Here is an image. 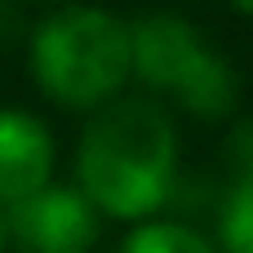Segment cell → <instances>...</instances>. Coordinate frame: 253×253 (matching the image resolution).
I'll return each mask as SVG.
<instances>
[{"label":"cell","mask_w":253,"mask_h":253,"mask_svg":"<svg viewBox=\"0 0 253 253\" xmlns=\"http://www.w3.org/2000/svg\"><path fill=\"white\" fill-rule=\"evenodd\" d=\"M173 165H178L173 125L156 102L142 98L98 107L76 151L80 196L111 218L156 213L173 191Z\"/></svg>","instance_id":"1"},{"label":"cell","mask_w":253,"mask_h":253,"mask_svg":"<svg viewBox=\"0 0 253 253\" xmlns=\"http://www.w3.org/2000/svg\"><path fill=\"white\" fill-rule=\"evenodd\" d=\"M31 71L53 102L102 107L133 76L129 22L107 9H58L31 31Z\"/></svg>","instance_id":"2"},{"label":"cell","mask_w":253,"mask_h":253,"mask_svg":"<svg viewBox=\"0 0 253 253\" xmlns=\"http://www.w3.org/2000/svg\"><path fill=\"white\" fill-rule=\"evenodd\" d=\"M133 76L160 93H173L187 111L213 120L227 116L240 98V80L227 58L209 53L200 31L173 13H147L129 22Z\"/></svg>","instance_id":"3"},{"label":"cell","mask_w":253,"mask_h":253,"mask_svg":"<svg viewBox=\"0 0 253 253\" xmlns=\"http://www.w3.org/2000/svg\"><path fill=\"white\" fill-rule=\"evenodd\" d=\"M4 231L27 253H84L98 240V209L71 187H44L9 205Z\"/></svg>","instance_id":"4"},{"label":"cell","mask_w":253,"mask_h":253,"mask_svg":"<svg viewBox=\"0 0 253 253\" xmlns=\"http://www.w3.org/2000/svg\"><path fill=\"white\" fill-rule=\"evenodd\" d=\"M53 138L49 129L13 107H0V205H18L49 187Z\"/></svg>","instance_id":"5"},{"label":"cell","mask_w":253,"mask_h":253,"mask_svg":"<svg viewBox=\"0 0 253 253\" xmlns=\"http://www.w3.org/2000/svg\"><path fill=\"white\" fill-rule=\"evenodd\" d=\"M120 253H218L200 231L182 227V222H142Z\"/></svg>","instance_id":"6"},{"label":"cell","mask_w":253,"mask_h":253,"mask_svg":"<svg viewBox=\"0 0 253 253\" xmlns=\"http://www.w3.org/2000/svg\"><path fill=\"white\" fill-rule=\"evenodd\" d=\"M218 236H222V253H253V187L231 182L222 200Z\"/></svg>","instance_id":"7"},{"label":"cell","mask_w":253,"mask_h":253,"mask_svg":"<svg viewBox=\"0 0 253 253\" xmlns=\"http://www.w3.org/2000/svg\"><path fill=\"white\" fill-rule=\"evenodd\" d=\"M227 156H231V173H236V182L253 187V120L236 125V133H231V147H227Z\"/></svg>","instance_id":"8"},{"label":"cell","mask_w":253,"mask_h":253,"mask_svg":"<svg viewBox=\"0 0 253 253\" xmlns=\"http://www.w3.org/2000/svg\"><path fill=\"white\" fill-rule=\"evenodd\" d=\"M4 236H9V231H4V218H0V253H4Z\"/></svg>","instance_id":"9"},{"label":"cell","mask_w":253,"mask_h":253,"mask_svg":"<svg viewBox=\"0 0 253 253\" xmlns=\"http://www.w3.org/2000/svg\"><path fill=\"white\" fill-rule=\"evenodd\" d=\"M240 13H245V18H253V4H240Z\"/></svg>","instance_id":"10"}]
</instances>
